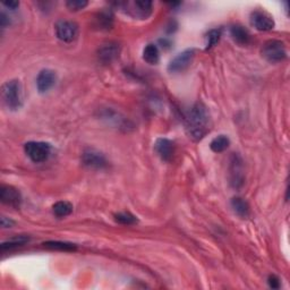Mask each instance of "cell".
<instances>
[{
    "label": "cell",
    "instance_id": "cell-29",
    "mask_svg": "<svg viewBox=\"0 0 290 290\" xmlns=\"http://www.w3.org/2000/svg\"><path fill=\"white\" fill-rule=\"evenodd\" d=\"M2 5L7 8H9L10 10H15L16 8L19 6V2L18 1H5V2H2Z\"/></svg>",
    "mask_w": 290,
    "mask_h": 290
},
{
    "label": "cell",
    "instance_id": "cell-1",
    "mask_svg": "<svg viewBox=\"0 0 290 290\" xmlns=\"http://www.w3.org/2000/svg\"><path fill=\"white\" fill-rule=\"evenodd\" d=\"M186 129L192 140L197 142L210 130V115L203 103H196L186 116Z\"/></svg>",
    "mask_w": 290,
    "mask_h": 290
},
{
    "label": "cell",
    "instance_id": "cell-23",
    "mask_svg": "<svg viewBox=\"0 0 290 290\" xmlns=\"http://www.w3.org/2000/svg\"><path fill=\"white\" fill-rule=\"evenodd\" d=\"M220 38H221V28H214V30H211L206 35V43H205L206 50L213 48L220 41Z\"/></svg>",
    "mask_w": 290,
    "mask_h": 290
},
{
    "label": "cell",
    "instance_id": "cell-10",
    "mask_svg": "<svg viewBox=\"0 0 290 290\" xmlns=\"http://www.w3.org/2000/svg\"><path fill=\"white\" fill-rule=\"evenodd\" d=\"M0 199L3 204L14 207V209H19L20 204H22V195H20L18 190L13 186H1V189H0Z\"/></svg>",
    "mask_w": 290,
    "mask_h": 290
},
{
    "label": "cell",
    "instance_id": "cell-20",
    "mask_svg": "<svg viewBox=\"0 0 290 290\" xmlns=\"http://www.w3.org/2000/svg\"><path fill=\"white\" fill-rule=\"evenodd\" d=\"M52 211H54V214L56 216H58V218H65V216L72 214L73 205L72 203H69L67 201H59L54 204Z\"/></svg>",
    "mask_w": 290,
    "mask_h": 290
},
{
    "label": "cell",
    "instance_id": "cell-27",
    "mask_svg": "<svg viewBox=\"0 0 290 290\" xmlns=\"http://www.w3.org/2000/svg\"><path fill=\"white\" fill-rule=\"evenodd\" d=\"M15 224V222L11 219H8L7 216H1V227L2 228H11Z\"/></svg>",
    "mask_w": 290,
    "mask_h": 290
},
{
    "label": "cell",
    "instance_id": "cell-7",
    "mask_svg": "<svg viewBox=\"0 0 290 290\" xmlns=\"http://www.w3.org/2000/svg\"><path fill=\"white\" fill-rule=\"evenodd\" d=\"M82 162L89 169L101 170L107 167V159L95 149H87L82 154Z\"/></svg>",
    "mask_w": 290,
    "mask_h": 290
},
{
    "label": "cell",
    "instance_id": "cell-26",
    "mask_svg": "<svg viewBox=\"0 0 290 290\" xmlns=\"http://www.w3.org/2000/svg\"><path fill=\"white\" fill-rule=\"evenodd\" d=\"M269 286L272 289H279L280 288V279L277 276H270L268 279Z\"/></svg>",
    "mask_w": 290,
    "mask_h": 290
},
{
    "label": "cell",
    "instance_id": "cell-13",
    "mask_svg": "<svg viewBox=\"0 0 290 290\" xmlns=\"http://www.w3.org/2000/svg\"><path fill=\"white\" fill-rule=\"evenodd\" d=\"M120 54V47L116 42H109L102 46L97 51L99 60L103 64H111L113 60L118 58Z\"/></svg>",
    "mask_w": 290,
    "mask_h": 290
},
{
    "label": "cell",
    "instance_id": "cell-6",
    "mask_svg": "<svg viewBox=\"0 0 290 290\" xmlns=\"http://www.w3.org/2000/svg\"><path fill=\"white\" fill-rule=\"evenodd\" d=\"M230 185L235 190H239L245 183V174L243 168V160L238 154H234L230 159L229 166Z\"/></svg>",
    "mask_w": 290,
    "mask_h": 290
},
{
    "label": "cell",
    "instance_id": "cell-21",
    "mask_svg": "<svg viewBox=\"0 0 290 290\" xmlns=\"http://www.w3.org/2000/svg\"><path fill=\"white\" fill-rule=\"evenodd\" d=\"M28 240H30V238L26 236H17L9 240H7V242H3L1 245H0V248H1V251L13 250V248L20 247V246H23V245H25L26 243H28Z\"/></svg>",
    "mask_w": 290,
    "mask_h": 290
},
{
    "label": "cell",
    "instance_id": "cell-3",
    "mask_svg": "<svg viewBox=\"0 0 290 290\" xmlns=\"http://www.w3.org/2000/svg\"><path fill=\"white\" fill-rule=\"evenodd\" d=\"M262 56L269 63L277 64L287 58V50L285 43L280 40H269L263 44Z\"/></svg>",
    "mask_w": 290,
    "mask_h": 290
},
{
    "label": "cell",
    "instance_id": "cell-8",
    "mask_svg": "<svg viewBox=\"0 0 290 290\" xmlns=\"http://www.w3.org/2000/svg\"><path fill=\"white\" fill-rule=\"evenodd\" d=\"M195 57V49H187L170 61L168 65V72L182 73L191 66Z\"/></svg>",
    "mask_w": 290,
    "mask_h": 290
},
{
    "label": "cell",
    "instance_id": "cell-28",
    "mask_svg": "<svg viewBox=\"0 0 290 290\" xmlns=\"http://www.w3.org/2000/svg\"><path fill=\"white\" fill-rule=\"evenodd\" d=\"M0 25H1L2 28H5L7 25H9V18H8V16L3 13L0 14Z\"/></svg>",
    "mask_w": 290,
    "mask_h": 290
},
{
    "label": "cell",
    "instance_id": "cell-9",
    "mask_svg": "<svg viewBox=\"0 0 290 290\" xmlns=\"http://www.w3.org/2000/svg\"><path fill=\"white\" fill-rule=\"evenodd\" d=\"M125 5L127 8H130L127 11L134 16V17L145 19L152 14V8L153 2L149 1V0H138V1L134 2H125Z\"/></svg>",
    "mask_w": 290,
    "mask_h": 290
},
{
    "label": "cell",
    "instance_id": "cell-2",
    "mask_svg": "<svg viewBox=\"0 0 290 290\" xmlns=\"http://www.w3.org/2000/svg\"><path fill=\"white\" fill-rule=\"evenodd\" d=\"M1 97L3 103L9 110H18L23 104L22 87L19 81L11 80L6 82L1 89Z\"/></svg>",
    "mask_w": 290,
    "mask_h": 290
},
{
    "label": "cell",
    "instance_id": "cell-17",
    "mask_svg": "<svg viewBox=\"0 0 290 290\" xmlns=\"http://www.w3.org/2000/svg\"><path fill=\"white\" fill-rule=\"evenodd\" d=\"M143 59L150 65H157L160 59V52L155 44H148L143 50Z\"/></svg>",
    "mask_w": 290,
    "mask_h": 290
},
{
    "label": "cell",
    "instance_id": "cell-11",
    "mask_svg": "<svg viewBox=\"0 0 290 290\" xmlns=\"http://www.w3.org/2000/svg\"><path fill=\"white\" fill-rule=\"evenodd\" d=\"M251 24L257 31H271L275 28V20L270 15L262 10H255L251 14Z\"/></svg>",
    "mask_w": 290,
    "mask_h": 290
},
{
    "label": "cell",
    "instance_id": "cell-25",
    "mask_svg": "<svg viewBox=\"0 0 290 290\" xmlns=\"http://www.w3.org/2000/svg\"><path fill=\"white\" fill-rule=\"evenodd\" d=\"M88 5L89 2L87 0H68V1H66L67 8L72 11H79L84 9Z\"/></svg>",
    "mask_w": 290,
    "mask_h": 290
},
{
    "label": "cell",
    "instance_id": "cell-18",
    "mask_svg": "<svg viewBox=\"0 0 290 290\" xmlns=\"http://www.w3.org/2000/svg\"><path fill=\"white\" fill-rule=\"evenodd\" d=\"M44 246L47 248L54 251H60V252H74L76 251V245L67 242H59V240H50V242L43 243Z\"/></svg>",
    "mask_w": 290,
    "mask_h": 290
},
{
    "label": "cell",
    "instance_id": "cell-5",
    "mask_svg": "<svg viewBox=\"0 0 290 290\" xmlns=\"http://www.w3.org/2000/svg\"><path fill=\"white\" fill-rule=\"evenodd\" d=\"M56 35L60 41L66 43H71L79 35V26L75 22L67 19H60L55 25Z\"/></svg>",
    "mask_w": 290,
    "mask_h": 290
},
{
    "label": "cell",
    "instance_id": "cell-22",
    "mask_svg": "<svg viewBox=\"0 0 290 290\" xmlns=\"http://www.w3.org/2000/svg\"><path fill=\"white\" fill-rule=\"evenodd\" d=\"M97 26L100 27L101 30H108L112 26V15L110 11H102L97 17Z\"/></svg>",
    "mask_w": 290,
    "mask_h": 290
},
{
    "label": "cell",
    "instance_id": "cell-16",
    "mask_svg": "<svg viewBox=\"0 0 290 290\" xmlns=\"http://www.w3.org/2000/svg\"><path fill=\"white\" fill-rule=\"evenodd\" d=\"M231 207L234 209L235 213L239 215L240 218L246 219L251 214V207L250 204L246 199L243 197H234L231 199Z\"/></svg>",
    "mask_w": 290,
    "mask_h": 290
},
{
    "label": "cell",
    "instance_id": "cell-14",
    "mask_svg": "<svg viewBox=\"0 0 290 290\" xmlns=\"http://www.w3.org/2000/svg\"><path fill=\"white\" fill-rule=\"evenodd\" d=\"M155 152L158 153L159 157H160L163 161H170V159L173 158L174 151H175V145L174 142L168 140V138H158L155 141L154 144Z\"/></svg>",
    "mask_w": 290,
    "mask_h": 290
},
{
    "label": "cell",
    "instance_id": "cell-4",
    "mask_svg": "<svg viewBox=\"0 0 290 290\" xmlns=\"http://www.w3.org/2000/svg\"><path fill=\"white\" fill-rule=\"evenodd\" d=\"M24 151L28 158L35 163L47 161L51 153V145L46 142H27Z\"/></svg>",
    "mask_w": 290,
    "mask_h": 290
},
{
    "label": "cell",
    "instance_id": "cell-15",
    "mask_svg": "<svg viewBox=\"0 0 290 290\" xmlns=\"http://www.w3.org/2000/svg\"><path fill=\"white\" fill-rule=\"evenodd\" d=\"M230 34L234 39L235 42H237L240 46H246L251 41V34L246 28L242 25H234L230 28Z\"/></svg>",
    "mask_w": 290,
    "mask_h": 290
},
{
    "label": "cell",
    "instance_id": "cell-19",
    "mask_svg": "<svg viewBox=\"0 0 290 290\" xmlns=\"http://www.w3.org/2000/svg\"><path fill=\"white\" fill-rule=\"evenodd\" d=\"M230 145V140L226 135H219L213 138L210 144L211 150L215 153H221L226 151Z\"/></svg>",
    "mask_w": 290,
    "mask_h": 290
},
{
    "label": "cell",
    "instance_id": "cell-12",
    "mask_svg": "<svg viewBox=\"0 0 290 290\" xmlns=\"http://www.w3.org/2000/svg\"><path fill=\"white\" fill-rule=\"evenodd\" d=\"M56 82V72L52 71V69H42L36 77V89L40 93H46L54 88Z\"/></svg>",
    "mask_w": 290,
    "mask_h": 290
},
{
    "label": "cell",
    "instance_id": "cell-24",
    "mask_svg": "<svg viewBox=\"0 0 290 290\" xmlns=\"http://www.w3.org/2000/svg\"><path fill=\"white\" fill-rule=\"evenodd\" d=\"M115 220L121 224H126V226L135 224L137 222L136 216L132 213H129V212H119V213L115 214Z\"/></svg>",
    "mask_w": 290,
    "mask_h": 290
}]
</instances>
